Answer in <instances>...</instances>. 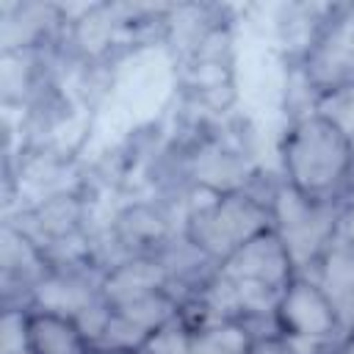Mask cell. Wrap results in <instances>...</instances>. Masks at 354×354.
<instances>
[{
    "mask_svg": "<svg viewBox=\"0 0 354 354\" xmlns=\"http://www.w3.org/2000/svg\"><path fill=\"white\" fill-rule=\"evenodd\" d=\"M351 160L348 138L318 113L288 122L279 141L282 180L304 196L340 202Z\"/></svg>",
    "mask_w": 354,
    "mask_h": 354,
    "instance_id": "1",
    "label": "cell"
},
{
    "mask_svg": "<svg viewBox=\"0 0 354 354\" xmlns=\"http://www.w3.org/2000/svg\"><path fill=\"white\" fill-rule=\"evenodd\" d=\"M268 230H274L271 207L252 191L224 194L207 207H199L183 218V235L216 266L238 246Z\"/></svg>",
    "mask_w": 354,
    "mask_h": 354,
    "instance_id": "2",
    "label": "cell"
},
{
    "mask_svg": "<svg viewBox=\"0 0 354 354\" xmlns=\"http://www.w3.org/2000/svg\"><path fill=\"white\" fill-rule=\"evenodd\" d=\"M268 207L274 232L279 235L296 274H307L337 235L340 202L310 199L279 177Z\"/></svg>",
    "mask_w": 354,
    "mask_h": 354,
    "instance_id": "3",
    "label": "cell"
},
{
    "mask_svg": "<svg viewBox=\"0 0 354 354\" xmlns=\"http://www.w3.org/2000/svg\"><path fill=\"white\" fill-rule=\"evenodd\" d=\"M277 332L293 343H313L337 354L348 340L343 315L329 301V296L304 274H296L279 293L274 310Z\"/></svg>",
    "mask_w": 354,
    "mask_h": 354,
    "instance_id": "4",
    "label": "cell"
},
{
    "mask_svg": "<svg viewBox=\"0 0 354 354\" xmlns=\"http://www.w3.org/2000/svg\"><path fill=\"white\" fill-rule=\"evenodd\" d=\"M293 66L304 72L318 94L354 80V3L332 6L318 39L313 41L301 64Z\"/></svg>",
    "mask_w": 354,
    "mask_h": 354,
    "instance_id": "5",
    "label": "cell"
},
{
    "mask_svg": "<svg viewBox=\"0 0 354 354\" xmlns=\"http://www.w3.org/2000/svg\"><path fill=\"white\" fill-rule=\"evenodd\" d=\"M174 210L177 205L166 199H133L116 210L108 230L127 257L158 254L183 232V221Z\"/></svg>",
    "mask_w": 354,
    "mask_h": 354,
    "instance_id": "6",
    "label": "cell"
},
{
    "mask_svg": "<svg viewBox=\"0 0 354 354\" xmlns=\"http://www.w3.org/2000/svg\"><path fill=\"white\" fill-rule=\"evenodd\" d=\"M6 221H11L22 235H28L39 249H44L47 243L66 238V235H75V232L88 227L86 188L75 185V188L55 191L39 202L17 207V213L6 216Z\"/></svg>",
    "mask_w": 354,
    "mask_h": 354,
    "instance_id": "7",
    "label": "cell"
},
{
    "mask_svg": "<svg viewBox=\"0 0 354 354\" xmlns=\"http://www.w3.org/2000/svg\"><path fill=\"white\" fill-rule=\"evenodd\" d=\"M66 33V17L58 3H3L0 41L3 53L58 50Z\"/></svg>",
    "mask_w": 354,
    "mask_h": 354,
    "instance_id": "8",
    "label": "cell"
},
{
    "mask_svg": "<svg viewBox=\"0 0 354 354\" xmlns=\"http://www.w3.org/2000/svg\"><path fill=\"white\" fill-rule=\"evenodd\" d=\"M221 277L243 285H257L274 293H282V288L296 277V268L274 230L260 232L257 238L238 246L227 260L216 268Z\"/></svg>",
    "mask_w": 354,
    "mask_h": 354,
    "instance_id": "9",
    "label": "cell"
},
{
    "mask_svg": "<svg viewBox=\"0 0 354 354\" xmlns=\"http://www.w3.org/2000/svg\"><path fill=\"white\" fill-rule=\"evenodd\" d=\"M102 271H47L33 293L28 310H47L58 315H80L94 299L102 296Z\"/></svg>",
    "mask_w": 354,
    "mask_h": 354,
    "instance_id": "10",
    "label": "cell"
},
{
    "mask_svg": "<svg viewBox=\"0 0 354 354\" xmlns=\"http://www.w3.org/2000/svg\"><path fill=\"white\" fill-rule=\"evenodd\" d=\"M155 290H171V274L158 254L124 257L102 277V296L111 301V307Z\"/></svg>",
    "mask_w": 354,
    "mask_h": 354,
    "instance_id": "11",
    "label": "cell"
},
{
    "mask_svg": "<svg viewBox=\"0 0 354 354\" xmlns=\"http://www.w3.org/2000/svg\"><path fill=\"white\" fill-rule=\"evenodd\" d=\"M304 277H310L329 296V301L337 307L346 324V318L354 310V246L335 235V241L324 249V254L313 263V268Z\"/></svg>",
    "mask_w": 354,
    "mask_h": 354,
    "instance_id": "12",
    "label": "cell"
},
{
    "mask_svg": "<svg viewBox=\"0 0 354 354\" xmlns=\"http://www.w3.org/2000/svg\"><path fill=\"white\" fill-rule=\"evenodd\" d=\"M28 337L30 354H86L91 348L75 318L47 310H28Z\"/></svg>",
    "mask_w": 354,
    "mask_h": 354,
    "instance_id": "13",
    "label": "cell"
},
{
    "mask_svg": "<svg viewBox=\"0 0 354 354\" xmlns=\"http://www.w3.org/2000/svg\"><path fill=\"white\" fill-rule=\"evenodd\" d=\"M257 343L254 329L249 321L241 318H221L194 326L191 335V354H252Z\"/></svg>",
    "mask_w": 354,
    "mask_h": 354,
    "instance_id": "14",
    "label": "cell"
},
{
    "mask_svg": "<svg viewBox=\"0 0 354 354\" xmlns=\"http://www.w3.org/2000/svg\"><path fill=\"white\" fill-rule=\"evenodd\" d=\"M313 113L326 119L332 127H337L348 138L354 133V80L343 83V86H335L329 91H321L315 97Z\"/></svg>",
    "mask_w": 354,
    "mask_h": 354,
    "instance_id": "15",
    "label": "cell"
},
{
    "mask_svg": "<svg viewBox=\"0 0 354 354\" xmlns=\"http://www.w3.org/2000/svg\"><path fill=\"white\" fill-rule=\"evenodd\" d=\"M191 335L194 326L183 318V313H177L155 332H149L138 354H191Z\"/></svg>",
    "mask_w": 354,
    "mask_h": 354,
    "instance_id": "16",
    "label": "cell"
},
{
    "mask_svg": "<svg viewBox=\"0 0 354 354\" xmlns=\"http://www.w3.org/2000/svg\"><path fill=\"white\" fill-rule=\"evenodd\" d=\"M149 337V332L147 329H141L138 324H133L130 318H124L122 313H111V321H108V326H105V335H102V340L97 343V346H102V348H113V351H141V346H144V340Z\"/></svg>",
    "mask_w": 354,
    "mask_h": 354,
    "instance_id": "17",
    "label": "cell"
},
{
    "mask_svg": "<svg viewBox=\"0 0 354 354\" xmlns=\"http://www.w3.org/2000/svg\"><path fill=\"white\" fill-rule=\"evenodd\" d=\"M0 354H30L28 310L25 307H3V318H0Z\"/></svg>",
    "mask_w": 354,
    "mask_h": 354,
    "instance_id": "18",
    "label": "cell"
},
{
    "mask_svg": "<svg viewBox=\"0 0 354 354\" xmlns=\"http://www.w3.org/2000/svg\"><path fill=\"white\" fill-rule=\"evenodd\" d=\"M111 313H113L111 301H108L105 296H100V299H94V301L80 313V315H75V321H77L80 332L86 335V340H88L91 346H97V343L102 340L105 326H108V321H111Z\"/></svg>",
    "mask_w": 354,
    "mask_h": 354,
    "instance_id": "19",
    "label": "cell"
},
{
    "mask_svg": "<svg viewBox=\"0 0 354 354\" xmlns=\"http://www.w3.org/2000/svg\"><path fill=\"white\" fill-rule=\"evenodd\" d=\"M252 354H293V351L282 335H266V337H257Z\"/></svg>",
    "mask_w": 354,
    "mask_h": 354,
    "instance_id": "20",
    "label": "cell"
},
{
    "mask_svg": "<svg viewBox=\"0 0 354 354\" xmlns=\"http://www.w3.org/2000/svg\"><path fill=\"white\" fill-rule=\"evenodd\" d=\"M337 238H343L348 246H354V205H340Z\"/></svg>",
    "mask_w": 354,
    "mask_h": 354,
    "instance_id": "21",
    "label": "cell"
},
{
    "mask_svg": "<svg viewBox=\"0 0 354 354\" xmlns=\"http://www.w3.org/2000/svg\"><path fill=\"white\" fill-rule=\"evenodd\" d=\"M340 205H354V160H351V169H348V177L340 194Z\"/></svg>",
    "mask_w": 354,
    "mask_h": 354,
    "instance_id": "22",
    "label": "cell"
},
{
    "mask_svg": "<svg viewBox=\"0 0 354 354\" xmlns=\"http://www.w3.org/2000/svg\"><path fill=\"white\" fill-rule=\"evenodd\" d=\"M86 354H136V351H113V348H102V346H91Z\"/></svg>",
    "mask_w": 354,
    "mask_h": 354,
    "instance_id": "23",
    "label": "cell"
},
{
    "mask_svg": "<svg viewBox=\"0 0 354 354\" xmlns=\"http://www.w3.org/2000/svg\"><path fill=\"white\" fill-rule=\"evenodd\" d=\"M337 354H354V337H348V340L343 343V348H340Z\"/></svg>",
    "mask_w": 354,
    "mask_h": 354,
    "instance_id": "24",
    "label": "cell"
},
{
    "mask_svg": "<svg viewBox=\"0 0 354 354\" xmlns=\"http://www.w3.org/2000/svg\"><path fill=\"white\" fill-rule=\"evenodd\" d=\"M348 149H351V158H354V133L348 136Z\"/></svg>",
    "mask_w": 354,
    "mask_h": 354,
    "instance_id": "25",
    "label": "cell"
},
{
    "mask_svg": "<svg viewBox=\"0 0 354 354\" xmlns=\"http://www.w3.org/2000/svg\"><path fill=\"white\" fill-rule=\"evenodd\" d=\"M348 337H354V329H351V332H348Z\"/></svg>",
    "mask_w": 354,
    "mask_h": 354,
    "instance_id": "26",
    "label": "cell"
}]
</instances>
